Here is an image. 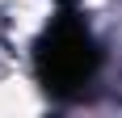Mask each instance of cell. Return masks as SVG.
Segmentation results:
<instances>
[{"label":"cell","instance_id":"6da1fadb","mask_svg":"<svg viewBox=\"0 0 122 118\" xmlns=\"http://www.w3.org/2000/svg\"><path fill=\"white\" fill-rule=\"evenodd\" d=\"M97 63H101V51L93 34L84 30V21H76V17H59L38 42V80L59 97L84 89Z\"/></svg>","mask_w":122,"mask_h":118}]
</instances>
